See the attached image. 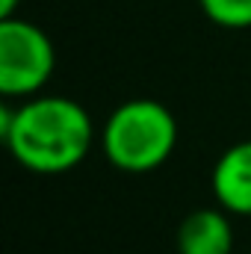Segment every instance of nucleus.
Here are the masks:
<instances>
[{
	"mask_svg": "<svg viewBox=\"0 0 251 254\" xmlns=\"http://www.w3.org/2000/svg\"><path fill=\"white\" fill-rule=\"evenodd\" d=\"M216 204L231 216H251V139L231 145L210 175Z\"/></svg>",
	"mask_w": 251,
	"mask_h": 254,
	"instance_id": "nucleus-4",
	"label": "nucleus"
},
{
	"mask_svg": "<svg viewBox=\"0 0 251 254\" xmlns=\"http://www.w3.org/2000/svg\"><path fill=\"white\" fill-rule=\"evenodd\" d=\"M178 136V119L166 104L154 98H133L107 116L101 127V151L113 169L148 175L172 160Z\"/></svg>",
	"mask_w": 251,
	"mask_h": 254,
	"instance_id": "nucleus-2",
	"label": "nucleus"
},
{
	"mask_svg": "<svg viewBox=\"0 0 251 254\" xmlns=\"http://www.w3.org/2000/svg\"><path fill=\"white\" fill-rule=\"evenodd\" d=\"M0 139L21 169L33 175H65L89 157L95 122L83 104L42 92L15 107L3 101Z\"/></svg>",
	"mask_w": 251,
	"mask_h": 254,
	"instance_id": "nucleus-1",
	"label": "nucleus"
},
{
	"mask_svg": "<svg viewBox=\"0 0 251 254\" xmlns=\"http://www.w3.org/2000/svg\"><path fill=\"white\" fill-rule=\"evenodd\" d=\"M57 71L51 36L18 15L0 18V95L3 101H27L45 92Z\"/></svg>",
	"mask_w": 251,
	"mask_h": 254,
	"instance_id": "nucleus-3",
	"label": "nucleus"
},
{
	"mask_svg": "<svg viewBox=\"0 0 251 254\" xmlns=\"http://www.w3.org/2000/svg\"><path fill=\"white\" fill-rule=\"evenodd\" d=\"M231 213L216 207H198L178 225V254H234Z\"/></svg>",
	"mask_w": 251,
	"mask_h": 254,
	"instance_id": "nucleus-5",
	"label": "nucleus"
},
{
	"mask_svg": "<svg viewBox=\"0 0 251 254\" xmlns=\"http://www.w3.org/2000/svg\"><path fill=\"white\" fill-rule=\"evenodd\" d=\"M207 21L225 30H249L251 27V0H198Z\"/></svg>",
	"mask_w": 251,
	"mask_h": 254,
	"instance_id": "nucleus-6",
	"label": "nucleus"
},
{
	"mask_svg": "<svg viewBox=\"0 0 251 254\" xmlns=\"http://www.w3.org/2000/svg\"><path fill=\"white\" fill-rule=\"evenodd\" d=\"M21 0H0V18H12Z\"/></svg>",
	"mask_w": 251,
	"mask_h": 254,
	"instance_id": "nucleus-7",
	"label": "nucleus"
}]
</instances>
